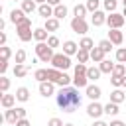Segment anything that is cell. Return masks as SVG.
I'll use <instances>...</instances> for the list:
<instances>
[{"label":"cell","instance_id":"obj_1","mask_svg":"<svg viewBox=\"0 0 126 126\" xmlns=\"http://www.w3.org/2000/svg\"><path fill=\"white\" fill-rule=\"evenodd\" d=\"M57 106L65 112H73L77 106H81V94L77 87H61L57 93Z\"/></svg>","mask_w":126,"mask_h":126},{"label":"cell","instance_id":"obj_2","mask_svg":"<svg viewBox=\"0 0 126 126\" xmlns=\"http://www.w3.org/2000/svg\"><path fill=\"white\" fill-rule=\"evenodd\" d=\"M16 32H18V37H20V41H32L33 39V32H32V20L26 16L18 26H16Z\"/></svg>","mask_w":126,"mask_h":126},{"label":"cell","instance_id":"obj_3","mask_svg":"<svg viewBox=\"0 0 126 126\" xmlns=\"http://www.w3.org/2000/svg\"><path fill=\"white\" fill-rule=\"evenodd\" d=\"M47 73H49V79H47V81H51V83H55V85H59V87H69V83L73 81V77H69L65 71H59V69H55V67L47 69Z\"/></svg>","mask_w":126,"mask_h":126},{"label":"cell","instance_id":"obj_4","mask_svg":"<svg viewBox=\"0 0 126 126\" xmlns=\"http://www.w3.org/2000/svg\"><path fill=\"white\" fill-rule=\"evenodd\" d=\"M35 55H37V59L41 61V63H51V59H53V47H49L47 45V41H37V45H35Z\"/></svg>","mask_w":126,"mask_h":126},{"label":"cell","instance_id":"obj_5","mask_svg":"<svg viewBox=\"0 0 126 126\" xmlns=\"http://www.w3.org/2000/svg\"><path fill=\"white\" fill-rule=\"evenodd\" d=\"M51 67H55V69H59V71L69 69V67H71V59H69V55H65V53H55L53 59H51Z\"/></svg>","mask_w":126,"mask_h":126},{"label":"cell","instance_id":"obj_6","mask_svg":"<svg viewBox=\"0 0 126 126\" xmlns=\"http://www.w3.org/2000/svg\"><path fill=\"white\" fill-rule=\"evenodd\" d=\"M124 16L118 14V12H110V16H106V24H108V30H120L124 26Z\"/></svg>","mask_w":126,"mask_h":126},{"label":"cell","instance_id":"obj_7","mask_svg":"<svg viewBox=\"0 0 126 126\" xmlns=\"http://www.w3.org/2000/svg\"><path fill=\"white\" fill-rule=\"evenodd\" d=\"M71 30L79 35H85L89 32V24L85 22V18H73L71 20Z\"/></svg>","mask_w":126,"mask_h":126},{"label":"cell","instance_id":"obj_8","mask_svg":"<svg viewBox=\"0 0 126 126\" xmlns=\"http://www.w3.org/2000/svg\"><path fill=\"white\" fill-rule=\"evenodd\" d=\"M87 114H89L91 118H98L100 114H104V106H102V104H98L96 100H93V102L87 106Z\"/></svg>","mask_w":126,"mask_h":126},{"label":"cell","instance_id":"obj_9","mask_svg":"<svg viewBox=\"0 0 126 126\" xmlns=\"http://www.w3.org/2000/svg\"><path fill=\"white\" fill-rule=\"evenodd\" d=\"M39 94H41V96H51V94H55V83H51V81L39 83Z\"/></svg>","mask_w":126,"mask_h":126},{"label":"cell","instance_id":"obj_10","mask_svg":"<svg viewBox=\"0 0 126 126\" xmlns=\"http://www.w3.org/2000/svg\"><path fill=\"white\" fill-rule=\"evenodd\" d=\"M73 87H77V89H87V87H89V77L83 75V73H75V75H73Z\"/></svg>","mask_w":126,"mask_h":126},{"label":"cell","instance_id":"obj_11","mask_svg":"<svg viewBox=\"0 0 126 126\" xmlns=\"http://www.w3.org/2000/svg\"><path fill=\"white\" fill-rule=\"evenodd\" d=\"M53 10H55V6L47 4V2L37 6V12H39V16H41L43 20H47V18H53Z\"/></svg>","mask_w":126,"mask_h":126},{"label":"cell","instance_id":"obj_12","mask_svg":"<svg viewBox=\"0 0 126 126\" xmlns=\"http://www.w3.org/2000/svg\"><path fill=\"white\" fill-rule=\"evenodd\" d=\"M108 39L114 43V45H122L124 43V33L120 30H108Z\"/></svg>","mask_w":126,"mask_h":126},{"label":"cell","instance_id":"obj_13","mask_svg":"<svg viewBox=\"0 0 126 126\" xmlns=\"http://www.w3.org/2000/svg\"><path fill=\"white\" fill-rule=\"evenodd\" d=\"M91 22H93V26H102V24H106V14L102 12V10H96V12H93V16H91Z\"/></svg>","mask_w":126,"mask_h":126},{"label":"cell","instance_id":"obj_14","mask_svg":"<svg viewBox=\"0 0 126 126\" xmlns=\"http://www.w3.org/2000/svg\"><path fill=\"white\" fill-rule=\"evenodd\" d=\"M77 51H79V43H75V41H71V39H67L65 43H63V53L65 55H77Z\"/></svg>","mask_w":126,"mask_h":126},{"label":"cell","instance_id":"obj_15","mask_svg":"<svg viewBox=\"0 0 126 126\" xmlns=\"http://www.w3.org/2000/svg\"><path fill=\"white\" fill-rule=\"evenodd\" d=\"M85 93H87V96H89L91 100H98V98H100V94H102L100 87H96V85H89V87L85 89Z\"/></svg>","mask_w":126,"mask_h":126},{"label":"cell","instance_id":"obj_16","mask_svg":"<svg viewBox=\"0 0 126 126\" xmlns=\"http://www.w3.org/2000/svg\"><path fill=\"white\" fill-rule=\"evenodd\" d=\"M18 98H16V94H8V93H2V96H0V104L4 106V108H14V102H16Z\"/></svg>","mask_w":126,"mask_h":126},{"label":"cell","instance_id":"obj_17","mask_svg":"<svg viewBox=\"0 0 126 126\" xmlns=\"http://www.w3.org/2000/svg\"><path fill=\"white\" fill-rule=\"evenodd\" d=\"M24 18H26V12H24L22 8H20V10L16 8V10H12V12H10V22H12V24H16V26H18Z\"/></svg>","mask_w":126,"mask_h":126},{"label":"cell","instance_id":"obj_18","mask_svg":"<svg viewBox=\"0 0 126 126\" xmlns=\"http://www.w3.org/2000/svg\"><path fill=\"white\" fill-rule=\"evenodd\" d=\"M110 100H112V102H116V104H120V102H124V100H126V93H124L122 89H114V91L110 93Z\"/></svg>","mask_w":126,"mask_h":126},{"label":"cell","instance_id":"obj_19","mask_svg":"<svg viewBox=\"0 0 126 126\" xmlns=\"http://www.w3.org/2000/svg\"><path fill=\"white\" fill-rule=\"evenodd\" d=\"M4 120H6L8 124H16V122L20 120V116H18V110H16V108H6Z\"/></svg>","mask_w":126,"mask_h":126},{"label":"cell","instance_id":"obj_20","mask_svg":"<svg viewBox=\"0 0 126 126\" xmlns=\"http://www.w3.org/2000/svg\"><path fill=\"white\" fill-rule=\"evenodd\" d=\"M104 55H106V53H104V51H102L98 45L91 49V61H94V63H100V61L104 59Z\"/></svg>","mask_w":126,"mask_h":126},{"label":"cell","instance_id":"obj_21","mask_svg":"<svg viewBox=\"0 0 126 126\" xmlns=\"http://www.w3.org/2000/svg\"><path fill=\"white\" fill-rule=\"evenodd\" d=\"M28 71H30V67H28V65H24V63H16V65H14V77H18V79L26 77V75H28Z\"/></svg>","mask_w":126,"mask_h":126},{"label":"cell","instance_id":"obj_22","mask_svg":"<svg viewBox=\"0 0 126 126\" xmlns=\"http://www.w3.org/2000/svg\"><path fill=\"white\" fill-rule=\"evenodd\" d=\"M47 33H49V32H47L45 28H35V30H33V39H35V41H47V37H49Z\"/></svg>","mask_w":126,"mask_h":126},{"label":"cell","instance_id":"obj_23","mask_svg":"<svg viewBox=\"0 0 126 126\" xmlns=\"http://www.w3.org/2000/svg\"><path fill=\"white\" fill-rule=\"evenodd\" d=\"M114 65H116V63H112L110 59H102V61L98 63V67H100V71H102V73H108V75H110V73L114 71Z\"/></svg>","mask_w":126,"mask_h":126},{"label":"cell","instance_id":"obj_24","mask_svg":"<svg viewBox=\"0 0 126 126\" xmlns=\"http://www.w3.org/2000/svg\"><path fill=\"white\" fill-rule=\"evenodd\" d=\"M16 98H18L20 102H28V100H30V91H28L26 87L16 89Z\"/></svg>","mask_w":126,"mask_h":126},{"label":"cell","instance_id":"obj_25","mask_svg":"<svg viewBox=\"0 0 126 126\" xmlns=\"http://www.w3.org/2000/svg\"><path fill=\"white\" fill-rule=\"evenodd\" d=\"M118 112H120V108H118L116 102L108 100V104H104V114H108V116H116Z\"/></svg>","mask_w":126,"mask_h":126},{"label":"cell","instance_id":"obj_26","mask_svg":"<svg viewBox=\"0 0 126 126\" xmlns=\"http://www.w3.org/2000/svg\"><path fill=\"white\" fill-rule=\"evenodd\" d=\"M43 28H45L47 32H57V30H59V20H57V18H47Z\"/></svg>","mask_w":126,"mask_h":126},{"label":"cell","instance_id":"obj_27","mask_svg":"<svg viewBox=\"0 0 126 126\" xmlns=\"http://www.w3.org/2000/svg\"><path fill=\"white\" fill-rule=\"evenodd\" d=\"M100 75H102L100 67H89V69H87V77H89V81H96Z\"/></svg>","mask_w":126,"mask_h":126},{"label":"cell","instance_id":"obj_28","mask_svg":"<svg viewBox=\"0 0 126 126\" xmlns=\"http://www.w3.org/2000/svg\"><path fill=\"white\" fill-rule=\"evenodd\" d=\"M65 16H67V6H63V4L55 6V10H53V18H57V20H63Z\"/></svg>","mask_w":126,"mask_h":126},{"label":"cell","instance_id":"obj_29","mask_svg":"<svg viewBox=\"0 0 126 126\" xmlns=\"http://www.w3.org/2000/svg\"><path fill=\"white\" fill-rule=\"evenodd\" d=\"M35 0H22V10L26 12V14H32L33 10H35Z\"/></svg>","mask_w":126,"mask_h":126},{"label":"cell","instance_id":"obj_30","mask_svg":"<svg viewBox=\"0 0 126 126\" xmlns=\"http://www.w3.org/2000/svg\"><path fill=\"white\" fill-rule=\"evenodd\" d=\"M89 10H87V6L85 4H77L75 8H73V14H75V18H85V14H87Z\"/></svg>","mask_w":126,"mask_h":126},{"label":"cell","instance_id":"obj_31","mask_svg":"<svg viewBox=\"0 0 126 126\" xmlns=\"http://www.w3.org/2000/svg\"><path fill=\"white\" fill-rule=\"evenodd\" d=\"M79 47H81V49H87V51H91V49L94 47V41H93L91 37H83V39L79 41Z\"/></svg>","mask_w":126,"mask_h":126},{"label":"cell","instance_id":"obj_32","mask_svg":"<svg viewBox=\"0 0 126 126\" xmlns=\"http://www.w3.org/2000/svg\"><path fill=\"white\" fill-rule=\"evenodd\" d=\"M77 59H79V63H87V61L91 59V51L79 47V51H77Z\"/></svg>","mask_w":126,"mask_h":126},{"label":"cell","instance_id":"obj_33","mask_svg":"<svg viewBox=\"0 0 126 126\" xmlns=\"http://www.w3.org/2000/svg\"><path fill=\"white\" fill-rule=\"evenodd\" d=\"M33 77H35L39 83H43V81H47V79H49V73H47V69H37V71L33 73Z\"/></svg>","mask_w":126,"mask_h":126},{"label":"cell","instance_id":"obj_34","mask_svg":"<svg viewBox=\"0 0 126 126\" xmlns=\"http://www.w3.org/2000/svg\"><path fill=\"white\" fill-rule=\"evenodd\" d=\"M112 75L124 77V75H126V63H116V65H114V71H112Z\"/></svg>","mask_w":126,"mask_h":126},{"label":"cell","instance_id":"obj_35","mask_svg":"<svg viewBox=\"0 0 126 126\" xmlns=\"http://www.w3.org/2000/svg\"><path fill=\"white\" fill-rule=\"evenodd\" d=\"M112 45H114V43H112L110 39H100V41H98V47H100L104 53H108V51L112 49Z\"/></svg>","mask_w":126,"mask_h":126},{"label":"cell","instance_id":"obj_36","mask_svg":"<svg viewBox=\"0 0 126 126\" xmlns=\"http://www.w3.org/2000/svg\"><path fill=\"white\" fill-rule=\"evenodd\" d=\"M8 89H10V79L6 75H2L0 77V93H8Z\"/></svg>","mask_w":126,"mask_h":126},{"label":"cell","instance_id":"obj_37","mask_svg":"<svg viewBox=\"0 0 126 126\" xmlns=\"http://www.w3.org/2000/svg\"><path fill=\"white\" fill-rule=\"evenodd\" d=\"M85 6H87V10L93 14V12H96V10H98V6H100V0H87V4H85Z\"/></svg>","mask_w":126,"mask_h":126},{"label":"cell","instance_id":"obj_38","mask_svg":"<svg viewBox=\"0 0 126 126\" xmlns=\"http://www.w3.org/2000/svg\"><path fill=\"white\" fill-rule=\"evenodd\" d=\"M102 6H104V10H106V12H114V10H116V6H118V2H116V0H104V2H102Z\"/></svg>","mask_w":126,"mask_h":126},{"label":"cell","instance_id":"obj_39","mask_svg":"<svg viewBox=\"0 0 126 126\" xmlns=\"http://www.w3.org/2000/svg\"><path fill=\"white\" fill-rule=\"evenodd\" d=\"M116 61L118 63H126V47H118L116 49Z\"/></svg>","mask_w":126,"mask_h":126},{"label":"cell","instance_id":"obj_40","mask_svg":"<svg viewBox=\"0 0 126 126\" xmlns=\"http://www.w3.org/2000/svg\"><path fill=\"white\" fill-rule=\"evenodd\" d=\"M0 55H2V59H4V61H8V59H10V55H12L10 47H8V45H0Z\"/></svg>","mask_w":126,"mask_h":126},{"label":"cell","instance_id":"obj_41","mask_svg":"<svg viewBox=\"0 0 126 126\" xmlns=\"http://www.w3.org/2000/svg\"><path fill=\"white\" fill-rule=\"evenodd\" d=\"M47 45L53 47V49L59 47V37H57V35H49V37H47Z\"/></svg>","mask_w":126,"mask_h":126},{"label":"cell","instance_id":"obj_42","mask_svg":"<svg viewBox=\"0 0 126 126\" xmlns=\"http://www.w3.org/2000/svg\"><path fill=\"white\" fill-rule=\"evenodd\" d=\"M26 55H28L26 49H18V51H16V63H24V61H26Z\"/></svg>","mask_w":126,"mask_h":126},{"label":"cell","instance_id":"obj_43","mask_svg":"<svg viewBox=\"0 0 126 126\" xmlns=\"http://www.w3.org/2000/svg\"><path fill=\"white\" fill-rule=\"evenodd\" d=\"M122 79H124V77H118V75H112V77H110V83H112V85H114L116 89H120V87H122Z\"/></svg>","mask_w":126,"mask_h":126},{"label":"cell","instance_id":"obj_44","mask_svg":"<svg viewBox=\"0 0 126 126\" xmlns=\"http://www.w3.org/2000/svg\"><path fill=\"white\" fill-rule=\"evenodd\" d=\"M47 126H65V124H63L59 118H51V120L47 122Z\"/></svg>","mask_w":126,"mask_h":126},{"label":"cell","instance_id":"obj_45","mask_svg":"<svg viewBox=\"0 0 126 126\" xmlns=\"http://www.w3.org/2000/svg\"><path fill=\"white\" fill-rule=\"evenodd\" d=\"M14 126H32V124H30V120H28V118H20Z\"/></svg>","mask_w":126,"mask_h":126},{"label":"cell","instance_id":"obj_46","mask_svg":"<svg viewBox=\"0 0 126 126\" xmlns=\"http://www.w3.org/2000/svg\"><path fill=\"white\" fill-rule=\"evenodd\" d=\"M6 69H8V61H4V59H2V61H0V73L4 75V73H6Z\"/></svg>","mask_w":126,"mask_h":126},{"label":"cell","instance_id":"obj_47","mask_svg":"<svg viewBox=\"0 0 126 126\" xmlns=\"http://www.w3.org/2000/svg\"><path fill=\"white\" fill-rule=\"evenodd\" d=\"M16 110H18V116H20V118H26V108H22V106H16Z\"/></svg>","mask_w":126,"mask_h":126},{"label":"cell","instance_id":"obj_48","mask_svg":"<svg viewBox=\"0 0 126 126\" xmlns=\"http://www.w3.org/2000/svg\"><path fill=\"white\" fill-rule=\"evenodd\" d=\"M6 39H8V37H6V33H4V32H0V45H6Z\"/></svg>","mask_w":126,"mask_h":126},{"label":"cell","instance_id":"obj_49","mask_svg":"<svg viewBox=\"0 0 126 126\" xmlns=\"http://www.w3.org/2000/svg\"><path fill=\"white\" fill-rule=\"evenodd\" d=\"M108 126H126V124H124L122 120H112V122H110Z\"/></svg>","mask_w":126,"mask_h":126},{"label":"cell","instance_id":"obj_50","mask_svg":"<svg viewBox=\"0 0 126 126\" xmlns=\"http://www.w3.org/2000/svg\"><path fill=\"white\" fill-rule=\"evenodd\" d=\"M47 4H51V6H59L61 0H47Z\"/></svg>","mask_w":126,"mask_h":126},{"label":"cell","instance_id":"obj_51","mask_svg":"<svg viewBox=\"0 0 126 126\" xmlns=\"http://www.w3.org/2000/svg\"><path fill=\"white\" fill-rule=\"evenodd\" d=\"M93 126H108V124H106V122H102V120H96Z\"/></svg>","mask_w":126,"mask_h":126},{"label":"cell","instance_id":"obj_52","mask_svg":"<svg viewBox=\"0 0 126 126\" xmlns=\"http://www.w3.org/2000/svg\"><path fill=\"white\" fill-rule=\"evenodd\" d=\"M122 87H126V75H124V79H122Z\"/></svg>","mask_w":126,"mask_h":126},{"label":"cell","instance_id":"obj_53","mask_svg":"<svg viewBox=\"0 0 126 126\" xmlns=\"http://www.w3.org/2000/svg\"><path fill=\"white\" fill-rule=\"evenodd\" d=\"M35 2H37V4H45L47 0H35Z\"/></svg>","mask_w":126,"mask_h":126},{"label":"cell","instance_id":"obj_54","mask_svg":"<svg viewBox=\"0 0 126 126\" xmlns=\"http://www.w3.org/2000/svg\"><path fill=\"white\" fill-rule=\"evenodd\" d=\"M122 16H124V18H126V8H124V12H122Z\"/></svg>","mask_w":126,"mask_h":126},{"label":"cell","instance_id":"obj_55","mask_svg":"<svg viewBox=\"0 0 126 126\" xmlns=\"http://www.w3.org/2000/svg\"><path fill=\"white\" fill-rule=\"evenodd\" d=\"M122 4H124V8H126V0H122Z\"/></svg>","mask_w":126,"mask_h":126},{"label":"cell","instance_id":"obj_56","mask_svg":"<svg viewBox=\"0 0 126 126\" xmlns=\"http://www.w3.org/2000/svg\"><path fill=\"white\" fill-rule=\"evenodd\" d=\"M65 126H75V124H65Z\"/></svg>","mask_w":126,"mask_h":126},{"label":"cell","instance_id":"obj_57","mask_svg":"<svg viewBox=\"0 0 126 126\" xmlns=\"http://www.w3.org/2000/svg\"><path fill=\"white\" fill-rule=\"evenodd\" d=\"M124 41H126V37H124Z\"/></svg>","mask_w":126,"mask_h":126}]
</instances>
